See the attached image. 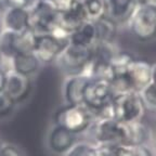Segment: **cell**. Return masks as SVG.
<instances>
[{"label": "cell", "mask_w": 156, "mask_h": 156, "mask_svg": "<svg viewBox=\"0 0 156 156\" xmlns=\"http://www.w3.org/2000/svg\"><path fill=\"white\" fill-rule=\"evenodd\" d=\"M124 124V122H122ZM125 126V143L130 144H146L151 138V130L149 126L141 122L124 124Z\"/></svg>", "instance_id": "2e32d148"}, {"label": "cell", "mask_w": 156, "mask_h": 156, "mask_svg": "<svg viewBox=\"0 0 156 156\" xmlns=\"http://www.w3.org/2000/svg\"><path fill=\"white\" fill-rule=\"evenodd\" d=\"M94 118V114L83 104H66L55 112L54 124L78 134L89 129Z\"/></svg>", "instance_id": "277c9868"}, {"label": "cell", "mask_w": 156, "mask_h": 156, "mask_svg": "<svg viewBox=\"0 0 156 156\" xmlns=\"http://www.w3.org/2000/svg\"><path fill=\"white\" fill-rule=\"evenodd\" d=\"M2 28L11 33H20L29 28V14L26 8L8 7L3 11Z\"/></svg>", "instance_id": "8fae6325"}, {"label": "cell", "mask_w": 156, "mask_h": 156, "mask_svg": "<svg viewBox=\"0 0 156 156\" xmlns=\"http://www.w3.org/2000/svg\"><path fill=\"white\" fill-rule=\"evenodd\" d=\"M146 106L143 98L136 91L117 93L107 108L108 116L124 124L144 120Z\"/></svg>", "instance_id": "6da1fadb"}, {"label": "cell", "mask_w": 156, "mask_h": 156, "mask_svg": "<svg viewBox=\"0 0 156 156\" xmlns=\"http://www.w3.org/2000/svg\"><path fill=\"white\" fill-rule=\"evenodd\" d=\"M131 34L138 40L149 41L156 37V0H136L128 20Z\"/></svg>", "instance_id": "7a4b0ae2"}, {"label": "cell", "mask_w": 156, "mask_h": 156, "mask_svg": "<svg viewBox=\"0 0 156 156\" xmlns=\"http://www.w3.org/2000/svg\"><path fill=\"white\" fill-rule=\"evenodd\" d=\"M32 88V78L29 76L17 73L14 69L5 72V80L2 91L9 95L10 99L16 105L24 102L29 97Z\"/></svg>", "instance_id": "ba28073f"}, {"label": "cell", "mask_w": 156, "mask_h": 156, "mask_svg": "<svg viewBox=\"0 0 156 156\" xmlns=\"http://www.w3.org/2000/svg\"><path fill=\"white\" fill-rule=\"evenodd\" d=\"M85 21H88V19L83 9V0L77 1L71 10L64 13H58V22L71 34Z\"/></svg>", "instance_id": "5bb4252c"}, {"label": "cell", "mask_w": 156, "mask_h": 156, "mask_svg": "<svg viewBox=\"0 0 156 156\" xmlns=\"http://www.w3.org/2000/svg\"><path fill=\"white\" fill-rule=\"evenodd\" d=\"M98 41L113 42L117 34V23L108 16H104L94 22ZM97 41V42H98Z\"/></svg>", "instance_id": "ffe728a7"}, {"label": "cell", "mask_w": 156, "mask_h": 156, "mask_svg": "<svg viewBox=\"0 0 156 156\" xmlns=\"http://www.w3.org/2000/svg\"><path fill=\"white\" fill-rule=\"evenodd\" d=\"M5 72L2 68L0 67V91L3 90V86H5Z\"/></svg>", "instance_id": "83f0119b"}, {"label": "cell", "mask_w": 156, "mask_h": 156, "mask_svg": "<svg viewBox=\"0 0 156 156\" xmlns=\"http://www.w3.org/2000/svg\"><path fill=\"white\" fill-rule=\"evenodd\" d=\"M8 7L26 8L28 7V0H7Z\"/></svg>", "instance_id": "4316f807"}, {"label": "cell", "mask_w": 156, "mask_h": 156, "mask_svg": "<svg viewBox=\"0 0 156 156\" xmlns=\"http://www.w3.org/2000/svg\"><path fill=\"white\" fill-rule=\"evenodd\" d=\"M58 13H64L71 10L73 5L79 0H47Z\"/></svg>", "instance_id": "d4e9b609"}, {"label": "cell", "mask_w": 156, "mask_h": 156, "mask_svg": "<svg viewBox=\"0 0 156 156\" xmlns=\"http://www.w3.org/2000/svg\"><path fill=\"white\" fill-rule=\"evenodd\" d=\"M2 146V142H1V140H0V147Z\"/></svg>", "instance_id": "1f68e13d"}, {"label": "cell", "mask_w": 156, "mask_h": 156, "mask_svg": "<svg viewBox=\"0 0 156 156\" xmlns=\"http://www.w3.org/2000/svg\"><path fill=\"white\" fill-rule=\"evenodd\" d=\"M126 78L130 90L140 93L152 83V64L134 58L126 69Z\"/></svg>", "instance_id": "9c48e42d"}, {"label": "cell", "mask_w": 156, "mask_h": 156, "mask_svg": "<svg viewBox=\"0 0 156 156\" xmlns=\"http://www.w3.org/2000/svg\"><path fill=\"white\" fill-rule=\"evenodd\" d=\"M116 95L112 83L106 77H90L83 89V104L94 116L110 106Z\"/></svg>", "instance_id": "3957f363"}, {"label": "cell", "mask_w": 156, "mask_h": 156, "mask_svg": "<svg viewBox=\"0 0 156 156\" xmlns=\"http://www.w3.org/2000/svg\"><path fill=\"white\" fill-rule=\"evenodd\" d=\"M8 8L7 0H0V11H5Z\"/></svg>", "instance_id": "f1b7e54d"}, {"label": "cell", "mask_w": 156, "mask_h": 156, "mask_svg": "<svg viewBox=\"0 0 156 156\" xmlns=\"http://www.w3.org/2000/svg\"><path fill=\"white\" fill-rule=\"evenodd\" d=\"M15 106L16 104L10 99L9 95L3 91H0V118L9 116L14 111Z\"/></svg>", "instance_id": "603a6c76"}, {"label": "cell", "mask_w": 156, "mask_h": 156, "mask_svg": "<svg viewBox=\"0 0 156 156\" xmlns=\"http://www.w3.org/2000/svg\"><path fill=\"white\" fill-rule=\"evenodd\" d=\"M83 5L88 21L91 22H97L107 14L106 0H83Z\"/></svg>", "instance_id": "7402d4cb"}, {"label": "cell", "mask_w": 156, "mask_h": 156, "mask_svg": "<svg viewBox=\"0 0 156 156\" xmlns=\"http://www.w3.org/2000/svg\"><path fill=\"white\" fill-rule=\"evenodd\" d=\"M2 30V23H1V19H0V33Z\"/></svg>", "instance_id": "4dcf8cb0"}, {"label": "cell", "mask_w": 156, "mask_h": 156, "mask_svg": "<svg viewBox=\"0 0 156 156\" xmlns=\"http://www.w3.org/2000/svg\"><path fill=\"white\" fill-rule=\"evenodd\" d=\"M136 0H106L107 14L114 22H128L130 15L134 9Z\"/></svg>", "instance_id": "9a60e30c"}, {"label": "cell", "mask_w": 156, "mask_h": 156, "mask_svg": "<svg viewBox=\"0 0 156 156\" xmlns=\"http://www.w3.org/2000/svg\"><path fill=\"white\" fill-rule=\"evenodd\" d=\"M143 98L146 106H151L156 108V83H151L147 87L140 92Z\"/></svg>", "instance_id": "cb8c5ba5"}, {"label": "cell", "mask_w": 156, "mask_h": 156, "mask_svg": "<svg viewBox=\"0 0 156 156\" xmlns=\"http://www.w3.org/2000/svg\"><path fill=\"white\" fill-rule=\"evenodd\" d=\"M37 34L30 27L23 32L13 33L12 47L14 54L19 53H33L37 41Z\"/></svg>", "instance_id": "d6986e66"}, {"label": "cell", "mask_w": 156, "mask_h": 156, "mask_svg": "<svg viewBox=\"0 0 156 156\" xmlns=\"http://www.w3.org/2000/svg\"><path fill=\"white\" fill-rule=\"evenodd\" d=\"M37 1H39V0H28V7L27 8H29L32 5H34L35 2H37Z\"/></svg>", "instance_id": "f546056e"}, {"label": "cell", "mask_w": 156, "mask_h": 156, "mask_svg": "<svg viewBox=\"0 0 156 156\" xmlns=\"http://www.w3.org/2000/svg\"><path fill=\"white\" fill-rule=\"evenodd\" d=\"M41 65L34 53H19L12 58V69L29 77L35 75Z\"/></svg>", "instance_id": "ac0fdd59"}, {"label": "cell", "mask_w": 156, "mask_h": 156, "mask_svg": "<svg viewBox=\"0 0 156 156\" xmlns=\"http://www.w3.org/2000/svg\"><path fill=\"white\" fill-rule=\"evenodd\" d=\"M65 44L49 34H38L36 46L33 53L36 55L41 64H49L55 62L62 52Z\"/></svg>", "instance_id": "30bf717a"}, {"label": "cell", "mask_w": 156, "mask_h": 156, "mask_svg": "<svg viewBox=\"0 0 156 156\" xmlns=\"http://www.w3.org/2000/svg\"><path fill=\"white\" fill-rule=\"evenodd\" d=\"M97 29L94 22L85 21L80 26L71 34L69 41L72 44L83 47H93L97 44Z\"/></svg>", "instance_id": "e0dca14e"}, {"label": "cell", "mask_w": 156, "mask_h": 156, "mask_svg": "<svg viewBox=\"0 0 156 156\" xmlns=\"http://www.w3.org/2000/svg\"><path fill=\"white\" fill-rule=\"evenodd\" d=\"M0 156H24V154L13 144H2L0 147Z\"/></svg>", "instance_id": "484cf974"}, {"label": "cell", "mask_w": 156, "mask_h": 156, "mask_svg": "<svg viewBox=\"0 0 156 156\" xmlns=\"http://www.w3.org/2000/svg\"><path fill=\"white\" fill-rule=\"evenodd\" d=\"M76 136L62 127L54 126L48 136L49 147L56 154H65L77 142Z\"/></svg>", "instance_id": "7c38bea8"}, {"label": "cell", "mask_w": 156, "mask_h": 156, "mask_svg": "<svg viewBox=\"0 0 156 156\" xmlns=\"http://www.w3.org/2000/svg\"><path fill=\"white\" fill-rule=\"evenodd\" d=\"M89 129L95 145L113 147L125 143V126L112 117H95Z\"/></svg>", "instance_id": "8992f818"}, {"label": "cell", "mask_w": 156, "mask_h": 156, "mask_svg": "<svg viewBox=\"0 0 156 156\" xmlns=\"http://www.w3.org/2000/svg\"><path fill=\"white\" fill-rule=\"evenodd\" d=\"M29 27L37 34H47L56 22L58 13L47 0H39L29 8Z\"/></svg>", "instance_id": "52a82bcc"}, {"label": "cell", "mask_w": 156, "mask_h": 156, "mask_svg": "<svg viewBox=\"0 0 156 156\" xmlns=\"http://www.w3.org/2000/svg\"><path fill=\"white\" fill-rule=\"evenodd\" d=\"M93 47L78 46L68 42L58 56L55 63L68 76L78 74L83 75L92 56Z\"/></svg>", "instance_id": "5b68a950"}, {"label": "cell", "mask_w": 156, "mask_h": 156, "mask_svg": "<svg viewBox=\"0 0 156 156\" xmlns=\"http://www.w3.org/2000/svg\"><path fill=\"white\" fill-rule=\"evenodd\" d=\"M113 156H153L146 144L120 143L112 147Z\"/></svg>", "instance_id": "44dd1931"}, {"label": "cell", "mask_w": 156, "mask_h": 156, "mask_svg": "<svg viewBox=\"0 0 156 156\" xmlns=\"http://www.w3.org/2000/svg\"><path fill=\"white\" fill-rule=\"evenodd\" d=\"M89 78L83 74L68 76L64 85V97L67 104H83V89Z\"/></svg>", "instance_id": "4fadbf2b"}]
</instances>
